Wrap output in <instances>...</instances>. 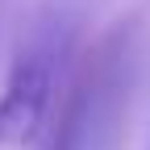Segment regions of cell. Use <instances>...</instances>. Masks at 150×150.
I'll list each match as a JSON object with an SVG mask.
<instances>
[{
    "label": "cell",
    "mask_w": 150,
    "mask_h": 150,
    "mask_svg": "<svg viewBox=\"0 0 150 150\" xmlns=\"http://www.w3.org/2000/svg\"><path fill=\"white\" fill-rule=\"evenodd\" d=\"M59 59H63V46L54 38H38L13 59L8 79L0 88V146H29L42 134Z\"/></svg>",
    "instance_id": "obj_1"
},
{
    "label": "cell",
    "mask_w": 150,
    "mask_h": 150,
    "mask_svg": "<svg viewBox=\"0 0 150 150\" xmlns=\"http://www.w3.org/2000/svg\"><path fill=\"white\" fill-rule=\"evenodd\" d=\"M79 134H83V96L75 100L67 108V117L59 121V129H54V142L50 150H79Z\"/></svg>",
    "instance_id": "obj_2"
}]
</instances>
